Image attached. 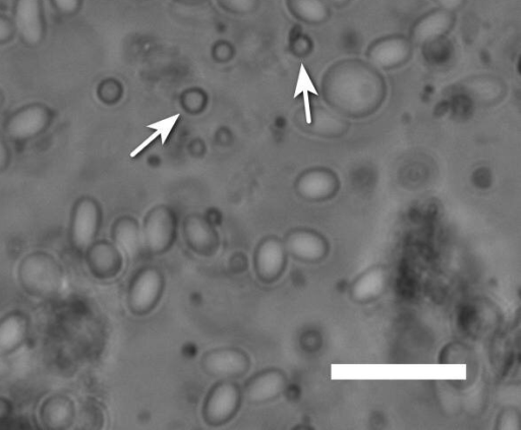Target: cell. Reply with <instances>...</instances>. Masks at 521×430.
<instances>
[{
    "instance_id": "e0dca14e",
    "label": "cell",
    "mask_w": 521,
    "mask_h": 430,
    "mask_svg": "<svg viewBox=\"0 0 521 430\" xmlns=\"http://www.w3.org/2000/svg\"><path fill=\"white\" fill-rule=\"evenodd\" d=\"M285 8L300 24L320 27L332 18V8L326 0H285Z\"/></svg>"
},
{
    "instance_id": "5bb4252c",
    "label": "cell",
    "mask_w": 521,
    "mask_h": 430,
    "mask_svg": "<svg viewBox=\"0 0 521 430\" xmlns=\"http://www.w3.org/2000/svg\"><path fill=\"white\" fill-rule=\"evenodd\" d=\"M349 130V120L328 106H314L310 111V120L306 121V131L323 138H338Z\"/></svg>"
},
{
    "instance_id": "83f0119b",
    "label": "cell",
    "mask_w": 521,
    "mask_h": 430,
    "mask_svg": "<svg viewBox=\"0 0 521 430\" xmlns=\"http://www.w3.org/2000/svg\"><path fill=\"white\" fill-rule=\"evenodd\" d=\"M188 151L192 157L202 158L207 153V147L203 139L197 138L190 142Z\"/></svg>"
},
{
    "instance_id": "52a82bcc",
    "label": "cell",
    "mask_w": 521,
    "mask_h": 430,
    "mask_svg": "<svg viewBox=\"0 0 521 430\" xmlns=\"http://www.w3.org/2000/svg\"><path fill=\"white\" fill-rule=\"evenodd\" d=\"M242 402L240 387L230 381L217 384L208 394L204 414L207 420L216 424L234 417Z\"/></svg>"
},
{
    "instance_id": "6da1fadb",
    "label": "cell",
    "mask_w": 521,
    "mask_h": 430,
    "mask_svg": "<svg viewBox=\"0 0 521 430\" xmlns=\"http://www.w3.org/2000/svg\"><path fill=\"white\" fill-rule=\"evenodd\" d=\"M387 94L382 72L362 58L337 60L321 80L324 103L347 119L373 115L383 106Z\"/></svg>"
},
{
    "instance_id": "4fadbf2b",
    "label": "cell",
    "mask_w": 521,
    "mask_h": 430,
    "mask_svg": "<svg viewBox=\"0 0 521 430\" xmlns=\"http://www.w3.org/2000/svg\"><path fill=\"white\" fill-rule=\"evenodd\" d=\"M461 88L480 106L499 104L507 94L505 82L491 74L471 76L461 82Z\"/></svg>"
},
{
    "instance_id": "9a60e30c",
    "label": "cell",
    "mask_w": 521,
    "mask_h": 430,
    "mask_svg": "<svg viewBox=\"0 0 521 430\" xmlns=\"http://www.w3.org/2000/svg\"><path fill=\"white\" fill-rule=\"evenodd\" d=\"M286 386L287 379L281 371L268 370L247 383L244 395L251 403H264L280 396Z\"/></svg>"
},
{
    "instance_id": "cb8c5ba5",
    "label": "cell",
    "mask_w": 521,
    "mask_h": 430,
    "mask_svg": "<svg viewBox=\"0 0 521 430\" xmlns=\"http://www.w3.org/2000/svg\"><path fill=\"white\" fill-rule=\"evenodd\" d=\"M210 54L215 64L227 65L236 58L237 48L233 42L220 39L213 43Z\"/></svg>"
},
{
    "instance_id": "f546056e",
    "label": "cell",
    "mask_w": 521,
    "mask_h": 430,
    "mask_svg": "<svg viewBox=\"0 0 521 430\" xmlns=\"http://www.w3.org/2000/svg\"><path fill=\"white\" fill-rule=\"evenodd\" d=\"M326 2L332 9L341 11L349 8L353 4L354 0H326Z\"/></svg>"
},
{
    "instance_id": "1f68e13d",
    "label": "cell",
    "mask_w": 521,
    "mask_h": 430,
    "mask_svg": "<svg viewBox=\"0 0 521 430\" xmlns=\"http://www.w3.org/2000/svg\"><path fill=\"white\" fill-rule=\"evenodd\" d=\"M173 3L183 6H198L206 2V0H172Z\"/></svg>"
},
{
    "instance_id": "4dcf8cb0",
    "label": "cell",
    "mask_w": 521,
    "mask_h": 430,
    "mask_svg": "<svg viewBox=\"0 0 521 430\" xmlns=\"http://www.w3.org/2000/svg\"><path fill=\"white\" fill-rule=\"evenodd\" d=\"M10 35H11L10 25L3 19H0V41L6 40L7 38L10 37Z\"/></svg>"
},
{
    "instance_id": "4316f807",
    "label": "cell",
    "mask_w": 521,
    "mask_h": 430,
    "mask_svg": "<svg viewBox=\"0 0 521 430\" xmlns=\"http://www.w3.org/2000/svg\"><path fill=\"white\" fill-rule=\"evenodd\" d=\"M436 7L458 14L465 10L469 0H432Z\"/></svg>"
},
{
    "instance_id": "603a6c76",
    "label": "cell",
    "mask_w": 521,
    "mask_h": 430,
    "mask_svg": "<svg viewBox=\"0 0 521 430\" xmlns=\"http://www.w3.org/2000/svg\"><path fill=\"white\" fill-rule=\"evenodd\" d=\"M314 48L315 44L312 37L300 28L294 29L291 36H289V52L297 58H307L312 54Z\"/></svg>"
},
{
    "instance_id": "836d02e7",
    "label": "cell",
    "mask_w": 521,
    "mask_h": 430,
    "mask_svg": "<svg viewBox=\"0 0 521 430\" xmlns=\"http://www.w3.org/2000/svg\"><path fill=\"white\" fill-rule=\"evenodd\" d=\"M148 164L151 167H159L161 165L160 157L158 155H150Z\"/></svg>"
},
{
    "instance_id": "d4e9b609",
    "label": "cell",
    "mask_w": 521,
    "mask_h": 430,
    "mask_svg": "<svg viewBox=\"0 0 521 430\" xmlns=\"http://www.w3.org/2000/svg\"><path fill=\"white\" fill-rule=\"evenodd\" d=\"M519 428V416L513 409H507L502 412L498 419V429H518Z\"/></svg>"
},
{
    "instance_id": "d6986e66",
    "label": "cell",
    "mask_w": 521,
    "mask_h": 430,
    "mask_svg": "<svg viewBox=\"0 0 521 430\" xmlns=\"http://www.w3.org/2000/svg\"><path fill=\"white\" fill-rule=\"evenodd\" d=\"M48 114L42 107H29L18 113L11 121L8 132L15 140H28L44 130Z\"/></svg>"
},
{
    "instance_id": "ac0fdd59",
    "label": "cell",
    "mask_w": 521,
    "mask_h": 430,
    "mask_svg": "<svg viewBox=\"0 0 521 430\" xmlns=\"http://www.w3.org/2000/svg\"><path fill=\"white\" fill-rule=\"evenodd\" d=\"M16 24L19 33L27 43L35 45L40 42L43 26L39 0H18Z\"/></svg>"
},
{
    "instance_id": "2e32d148",
    "label": "cell",
    "mask_w": 521,
    "mask_h": 430,
    "mask_svg": "<svg viewBox=\"0 0 521 430\" xmlns=\"http://www.w3.org/2000/svg\"><path fill=\"white\" fill-rule=\"evenodd\" d=\"M112 239L122 254L128 257L136 258L144 251L141 224L132 216H124L115 221Z\"/></svg>"
},
{
    "instance_id": "44dd1931",
    "label": "cell",
    "mask_w": 521,
    "mask_h": 430,
    "mask_svg": "<svg viewBox=\"0 0 521 430\" xmlns=\"http://www.w3.org/2000/svg\"><path fill=\"white\" fill-rule=\"evenodd\" d=\"M179 103L186 114L200 116L209 108L210 95L201 87H190L182 91Z\"/></svg>"
},
{
    "instance_id": "ffe728a7",
    "label": "cell",
    "mask_w": 521,
    "mask_h": 430,
    "mask_svg": "<svg viewBox=\"0 0 521 430\" xmlns=\"http://www.w3.org/2000/svg\"><path fill=\"white\" fill-rule=\"evenodd\" d=\"M388 281L389 273L385 267H372L354 282L351 288L352 297L360 302L372 300L384 292Z\"/></svg>"
},
{
    "instance_id": "30bf717a",
    "label": "cell",
    "mask_w": 521,
    "mask_h": 430,
    "mask_svg": "<svg viewBox=\"0 0 521 430\" xmlns=\"http://www.w3.org/2000/svg\"><path fill=\"white\" fill-rule=\"evenodd\" d=\"M287 257L283 239L273 235L264 237L255 251L254 262L257 274L265 281L278 278L286 267Z\"/></svg>"
},
{
    "instance_id": "3957f363",
    "label": "cell",
    "mask_w": 521,
    "mask_h": 430,
    "mask_svg": "<svg viewBox=\"0 0 521 430\" xmlns=\"http://www.w3.org/2000/svg\"><path fill=\"white\" fill-rule=\"evenodd\" d=\"M415 49L407 34L391 33L374 39L366 49L365 59L379 71L389 72L409 64Z\"/></svg>"
},
{
    "instance_id": "7402d4cb",
    "label": "cell",
    "mask_w": 521,
    "mask_h": 430,
    "mask_svg": "<svg viewBox=\"0 0 521 430\" xmlns=\"http://www.w3.org/2000/svg\"><path fill=\"white\" fill-rule=\"evenodd\" d=\"M216 6L226 14L247 17L256 14L261 0H214Z\"/></svg>"
},
{
    "instance_id": "7a4b0ae2",
    "label": "cell",
    "mask_w": 521,
    "mask_h": 430,
    "mask_svg": "<svg viewBox=\"0 0 521 430\" xmlns=\"http://www.w3.org/2000/svg\"><path fill=\"white\" fill-rule=\"evenodd\" d=\"M141 228L144 251L152 256L163 255L178 237L177 212L168 205H156L146 214Z\"/></svg>"
},
{
    "instance_id": "8fae6325",
    "label": "cell",
    "mask_w": 521,
    "mask_h": 430,
    "mask_svg": "<svg viewBox=\"0 0 521 430\" xmlns=\"http://www.w3.org/2000/svg\"><path fill=\"white\" fill-rule=\"evenodd\" d=\"M101 209L92 199L82 200L76 207L73 224V241L80 251L89 250L99 232L101 225Z\"/></svg>"
},
{
    "instance_id": "e575fe53",
    "label": "cell",
    "mask_w": 521,
    "mask_h": 430,
    "mask_svg": "<svg viewBox=\"0 0 521 430\" xmlns=\"http://www.w3.org/2000/svg\"><path fill=\"white\" fill-rule=\"evenodd\" d=\"M132 2H134L136 4H141V3H147V2H149V0H132Z\"/></svg>"
},
{
    "instance_id": "9c48e42d",
    "label": "cell",
    "mask_w": 521,
    "mask_h": 430,
    "mask_svg": "<svg viewBox=\"0 0 521 430\" xmlns=\"http://www.w3.org/2000/svg\"><path fill=\"white\" fill-rule=\"evenodd\" d=\"M203 366L212 376L224 379L236 378L249 371L250 357L240 349L221 348L206 353Z\"/></svg>"
},
{
    "instance_id": "7c38bea8",
    "label": "cell",
    "mask_w": 521,
    "mask_h": 430,
    "mask_svg": "<svg viewBox=\"0 0 521 430\" xmlns=\"http://www.w3.org/2000/svg\"><path fill=\"white\" fill-rule=\"evenodd\" d=\"M183 234L191 250L202 256H211L219 248L220 237L213 223L194 213L183 222Z\"/></svg>"
},
{
    "instance_id": "d6a6232c",
    "label": "cell",
    "mask_w": 521,
    "mask_h": 430,
    "mask_svg": "<svg viewBox=\"0 0 521 430\" xmlns=\"http://www.w3.org/2000/svg\"><path fill=\"white\" fill-rule=\"evenodd\" d=\"M7 157H8L7 149H6L2 139H0V168H2L6 164Z\"/></svg>"
},
{
    "instance_id": "5b68a950",
    "label": "cell",
    "mask_w": 521,
    "mask_h": 430,
    "mask_svg": "<svg viewBox=\"0 0 521 430\" xmlns=\"http://www.w3.org/2000/svg\"><path fill=\"white\" fill-rule=\"evenodd\" d=\"M297 195L309 202H321L333 198L340 188V181L327 167L316 166L302 171L294 184Z\"/></svg>"
},
{
    "instance_id": "8992f818",
    "label": "cell",
    "mask_w": 521,
    "mask_h": 430,
    "mask_svg": "<svg viewBox=\"0 0 521 430\" xmlns=\"http://www.w3.org/2000/svg\"><path fill=\"white\" fill-rule=\"evenodd\" d=\"M288 255L308 263L323 260L329 251L326 238L313 229L296 228L289 231L283 239Z\"/></svg>"
},
{
    "instance_id": "277c9868",
    "label": "cell",
    "mask_w": 521,
    "mask_h": 430,
    "mask_svg": "<svg viewBox=\"0 0 521 430\" xmlns=\"http://www.w3.org/2000/svg\"><path fill=\"white\" fill-rule=\"evenodd\" d=\"M457 15L438 7L432 8L412 23L407 35L416 48L437 42L454 31Z\"/></svg>"
},
{
    "instance_id": "484cf974",
    "label": "cell",
    "mask_w": 521,
    "mask_h": 430,
    "mask_svg": "<svg viewBox=\"0 0 521 430\" xmlns=\"http://www.w3.org/2000/svg\"><path fill=\"white\" fill-rule=\"evenodd\" d=\"M214 142L221 148L230 147L235 142V134L228 127H220L215 131Z\"/></svg>"
},
{
    "instance_id": "ba28073f",
    "label": "cell",
    "mask_w": 521,
    "mask_h": 430,
    "mask_svg": "<svg viewBox=\"0 0 521 430\" xmlns=\"http://www.w3.org/2000/svg\"><path fill=\"white\" fill-rule=\"evenodd\" d=\"M164 277L160 269L145 267L133 279L130 290V301L133 310L146 313L153 309L161 296Z\"/></svg>"
},
{
    "instance_id": "f1b7e54d",
    "label": "cell",
    "mask_w": 521,
    "mask_h": 430,
    "mask_svg": "<svg viewBox=\"0 0 521 430\" xmlns=\"http://www.w3.org/2000/svg\"><path fill=\"white\" fill-rule=\"evenodd\" d=\"M54 2L57 8L67 14L77 11L80 5V0H54Z\"/></svg>"
}]
</instances>
